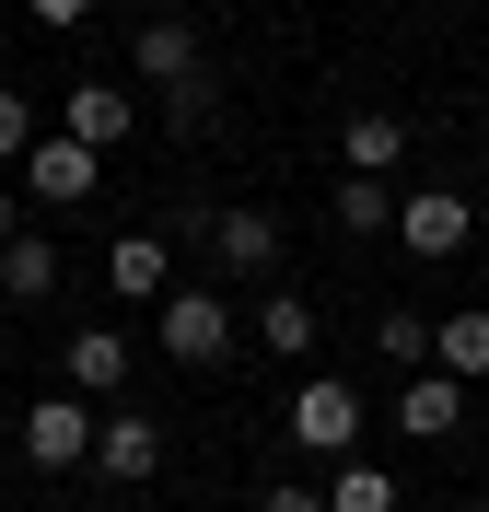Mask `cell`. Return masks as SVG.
Returning <instances> with one entry per match:
<instances>
[{
  "mask_svg": "<svg viewBox=\"0 0 489 512\" xmlns=\"http://www.w3.org/2000/svg\"><path fill=\"white\" fill-rule=\"evenodd\" d=\"M152 338H163V361L210 373V361L233 350V303H222V291H198V280H175V291L152 303Z\"/></svg>",
  "mask_w": 489,
  "mask_h": 512,
  "instance_id": "obj_2",
  "label": "cell"
},
{
  "mask_svg": "<svg viewBox=\"0 0 489 512\" xmlns=\"http://www.w3.org/2000/svg\"><path fill=\"white\" fill-rule=\"evenodd\" d=\"M257 512H326V489H303V478H268V489H257Z\"/></svg>",
  "mask_w": 489,
  "mask_h": 512,
  "instance_id": "obj_22",
  "label": "cell"
},
{
  "mask_svg": "<svg viewBox=\"0 0 489 512\" xmlns=\"http://www.w3.org/2000/svg\"><path fill=\"white\" fill-rule=\"evenodd\" d=\"M478 175H489V128H478Z\"/></svg>",
  "mask_w": 489,
  "mask_h": 512,
  "instance_id": "obj_25",
  "label": "cell"
},
{
  "mask_svg": "<svg viewBox=\"0 0 489 512\" xmlns=\"http://www.w3.org/2000/svg\"><path fill=\"white\" fill-rule=\"evenodd\" d=\"M105 187V163L82 152V140H70V128H47V140H35L24 152V198H47V210H82V198Z\"/></svg>",
  "mask_w": 489,
  "mask_h": 512,
  "instance_id": "obj_4",
  "label": "cell"
},
{
  "mask_svg": "<svg viewBox=\"0 0 489 512\" xmlns=\"http://www.w3.org/2000/svg\"><path fill=\"white\" fill-rule=\"evenodd\" d=\"M466 233H478V210H466L455 187H408L396 198V245L408 256H466Z\"/></svg>",
  "mask_w": 489,
  "mask_h": 512,
  "instance_id": "obj_7",
  "label": "cell"
},
{
  "mask_svg": "<svg viewBox=\"0 0 489 512\" xmlns=\"http://www.w3.org/2000/svg\"><path fill=\"white\" fill-rule=\"evenodd\" d=\"M59 373H70V396H117V384H129V338H117V326H82L59 350Z\"/></svg>",
  "mask_w": 489,
  "mask_h": 512,
  "instance_id": "obj_12",
  "label": "cell"
},
{
  "mask_svg": "<svg viewBox=\"0 0 489 512\" xmlns=\"http://www.w3.org/2000/svg\"><path fill=\"white\" fill-rule=\"evenodd\" d=\"M478 512H489V501H478Z\"/></svg>",
  "mask_w": 489,
  "mask_h": 512,
  "instance_id": "obj_26",
  "label": "cell"
},
{
  "mask_svg": "<svg viewBox=\"0 0 489 512\" xmlns=\"http://www.w3.org/2000/svg\"><path fill=\"white\" fill-rule=\"evenodd\" d=\"M129 70L152 82V94H187L198 70H210V47H198V24H175V12H152V24L129 35Z\"/></svg>",
  "mask_w": 489,
  "mask_h": 512,
  "instance_id": "obj_6",
  "label": "cell"
},
{
  "mask_svg": "<svg viewBox=\"0 0 489 512\" xmlns=\"http://www.w3.org/2000/svg\"><path fill=\"white\" fill-rule=\"evenodd\" d=\"M105 280L129 291V303H163V291H175V245H163V233H117V245H105Z\"/></svg>",
  "mask_w": 489,
  "mask_h": 512,
  "instance_id": "obj_11",
  "label": "cell"
},
{
  "mask_svg": "<svg viewBox=\"0 0 489 512\" xmlns=\"http://www.w3.org/2000/svg\"><path fill=\"white\" fill-rule=\"evenodd\" d=\"M0 303H59V245L47 233H12L0 245Z\"/></svg>",
  "mask_w": 489,
  "mask_h": 512,
  "instance_id": "obj_13",
  "label": "cell"
},
{
  "mask_svg": "<svg viewBox=\"0 0 489 512\" xmlns=\"http://www.w3.org/2000/svg\"><path fill=\"white\" fill-rule=\"evenodd\" d=\"M431 373L478 384L489 373V315H431Z\"/></svg>",
  "mask_w": 489,
  "mask_h": 512,
  "instance_id": "obj_15",
  "label": "cell"
},
{
  "mask_svg": "<svg viewBox=\"0 0 489 512\" xmlns=\"http://www.w3.org/2000/svg\"><path fill=\"white\" fill-rule=\"evenodd\" d=\"M12 233H35V222H24V198H0V245H12Z\"/></svg>",
  "mask_w": 489,
  "mask_h": 512,
  "instance_id": "obj_24",
  "label": "cell"
},
{
  "mask_svg": "<svg viewBox=\"0 0 489 512\" xmlns=\"http://www.w3.org/2000/svg\"><path fill=\"white\" fill-rule=\"evenodd\" d=\"M408 489L385 478V466H338V489H326V512H396Z\"/></svg>",
  "mask_w": 489,
  "mask_h": 512,
  "instance_id": "obj_19",
  "label": "cell"
},
{
  "mask_svg": "<svg viewBox=\"0 0 489 512\" xmlns=\"http://www.w3.org/2000/svg\"><path fill=\"white\" fill-rule=\"evenodd\" d=\"M35 140H47V128H35V105H24V94H12V82H0V163H24V152H35Z\"/></svg>",
  "mask_w": 489,
  "mask_h": 512,
  "instance_id": "obj_20",
  "label": "cell"
},
{
  "mask_svg": "<svg viewBox=\"0 0 489 512\" xmlns=\"http://www.w3.org/2000/svg\"><path fill=\"white\" fill-rule=\"evenodd\" d=\"M385 419L408 431V443H455V431H466V384H455V373H408Z\"/></svg>",
  "mask_w": 489,
  "mask_h": 512,
  "instance_id": "obj_10",
  "label": "cell"
},
{
  "mask_svg": "<svg viewBox=\"0 0 489 512\" xmlns=\"http://www.w3.org/2000/svg\"><path fill=\"white\" fill-rule=\"evenodd\" d=\"M198 245H210L222 280H268V268H280V222H268V210H210Z\"/></svg>",
  "mask_w": 489,
  "mask_h": 512,
  "instance_id": "obj_5",
  "label": "cell"
},
{
  "mask_svg": "<svg viewBox=\"0 0 489 512\" xmlns=\"http://www.w3.org/2000/svg\"><path fill=\"white\" fill-rule=\"evenodd\" d=\"M94 396H35L24 408V466H47V478H70V466H94Z\"/></svg>",
  "mask_w": 489,
  "mask_h": 512,
  "instance_id": "obj_3",
  "label": "cell"
},
{
  "mask_svg": "<svg viewBox=\"0 0 489 512\" xmlns=\"http://www.w3.org/2000/svg\"><path fill=\"white\" fill-rule=\"evenodd\" d=\"M257 338L280 361H303V350H315V303H303V291H268V303H257Z\"/></svg>",
  "mask_w": 489,
  "mask_h": 512,
  "instance_id": "obj_16",
  "label": "cell"
},
{
  "mask_svg": "<svg viewBox=\"0 0 489 512\" xmlns=\"http://www.w3.org/2000/svg\"><path fill=\"white\" fill-rule=\"evenodd\" d=\"M210 105H222V94H210V70H198L187 94H163V128H210Z\"/></svg>",
  "mask_w": 489,
  "mask_h": 512,
  "instance_id": "obj_21",
  "label": "cell"
},
{
  "mask_svg": "<svg viewBox=\"0 0 489 512\" xmlns=\"http://www.w3.org/2000/svg\"><path fill=\"white\" fill-rule=\"evenodd\" d=\"M338 233H396V187L385 175H338Z\"/></svg>",
  "mask_w": 489,
  "mask_h": 512,
  "instance_id": "obj_17",
  "label": "cell"
},
{
  "mask_svg": "<svg viewBox=\"0 0 489 512\" xmlns=\"http://www.w3.org/2000/svg\"><path fill=\"white\" fill-rule=\"evenodd\" d=\"M59 128L105 163L117 140H140V94H129V82H82V94H59Z\"/></svg>",
  "mask_w": 489,
  "mask_h": 512,
  "instance_id": "obj_9",
  "label": "cell"
},
{
  "mask_svg": "<svg viewBox=\"0 0 489 512\" xmlns=\"http://www.w3.org/2000/svg\"><path fill=\"white\" fill-rule=\"evenodd\" d=\"M408 163V117H350L338 128V175H396Z\"/></svg>",
  "mask_w": 489,
  "mask_h": 512,
  "instance_id": "obj_14",
  "label": "cell"
},
{
  "mask_svg": "<svg viewBox=\"0 0 489 512\" xmlns=\"http://www.w3.org/2000/svg\"><path fill=\"white\" fill-rule=\"evenodd\" d=\"M373 350L396 373H431V315H373Z\"/></svg>",
  "mask_w": 489,
  "mask_h": 512,
  "instance_id": "obj_18",
  "label": "cell"
},
{
  "mask_svg": "<svg viewBox=\"0 0 489 512\" xmlns=\"http://www.w3.org/2000/svg\"><path fill=\"white\" fill-rule=\"evenodd\" d=\"M361 419H373V408H361V384H350V373H303V384H292V408H280V431H292L303 454H338V466H350Z\"/></svg>",
  "mask_w": 489,
  "mask_h": 512,
  "instance_id": "obj_1",
  "label": "cell"
},
{
  "mask_svg": "<svg viewBox=\"0 0 489 512\" xmlns=\"http://www.w3.org/2000/svg\"><path fill=\"white\" fill-rule=\"evenodd\" d=\"M35 24H94V0H24Z\"/></svg>",
  "mask_w": 489,
  "mask_h": 512,
  "instance_id": "obj_23",
  "label": "cell"
},
{
  "mask_svg": "<svg viewBox=\"0 0 489 512\" xmlns=\"http://www.w3.org/2000/svg\"><path fill=\"white\" fill-rule=\"evenodd\" d=\"M152 466H163V419H152V408H105V419H94V478L140 489Z\"/></svg>",
  "mask_w": 489,
  "mask_h": 512,
  "instance_id": "obj_8",
  "label": "cell"
}]
</instances>
